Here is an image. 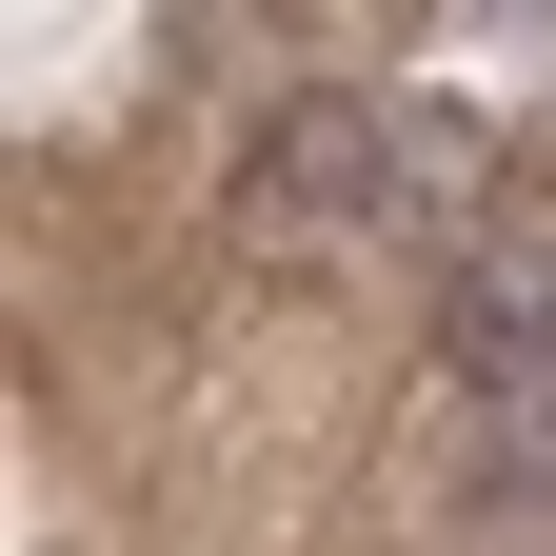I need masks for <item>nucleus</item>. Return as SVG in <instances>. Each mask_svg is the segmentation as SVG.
I'll return each instance as SVG.
<instances>
[{
    "mask_svg": "<svg viewBox=\"0 0 556 556\" xmlns=\"http://www.w3.org/2000/svg\"><path fill=\"white\" fill-rule=\"evenodd\" d=\"M239 239L258 258H358V239H397V119L378 100H278L258 160H239Z\"/></svg>",
    "mask_w": 556,
    "mask_h": 556,
    "instance_id": "1",
    "label": "nucleus"
},
{
    "mask_svg": "<svg viewBox=\"0 0 556 556\" xmlns=\"http://www.w3.org/2000/svg\"><path fill=\"white\" fill-rule=\"evenodd\" d=\"M438 358L477 417H536L556 397V199H497L457 239V299H438Z\"/></svg>",
    "mask_w": 556,
    "mask_h": 556,
    "instance_id": "2",
    "label": "nucleus"
}]
</instances>
